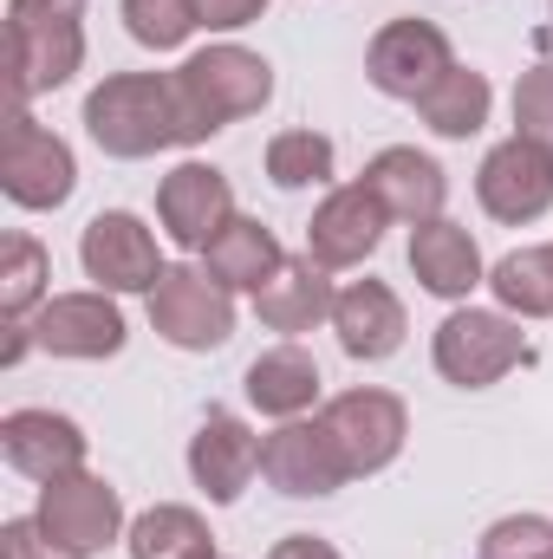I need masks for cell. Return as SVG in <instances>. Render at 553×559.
I'll list each match as a JSON object with an SVG mask.
<instances>
[{"label": "cell", "instance_id": "cell-1", "mask_svg": "<svg viewBox=\"0 0 553 559\" xmlns=\"http://www.w3.org/2000/svg\"><path fill=\"white\" fill-rule=\"evenodd\" d=\"M169 85H176V111H183V143H202L215 131H228L235 118H255L274 98V66L261 52L222 39V46L189 52L169 72Z\"/></svg>", "mask_w": 553, "mask_h": 559}, {"label": "cell", "instance_id": "cell-2", "mask_svg": "<svg viewBox=\"0 0 553 559\" xmlns=\"http://www.w3.org/2000/svg\"><path fill=\"white\" fill-rule=\"evenodd\" d=\"M85 131H92V143L105 156H118V163L176 150L183 143V111H176L169 72H111L85 98Z\"/></svg>", "mask_w": 553, "mask_h": 559}, {"label": "cell", "instance_id": "cell-3", "mask_svg": "<svg viewBox=\"0 0 553 559\" xmlns=\"http://www.w3.org/2000/svg\"><path fill=\"white\" fill-rule=\"evenodd\" d=\"M430 358H436L443 384H456V391H489V384H502L508 371H521V365L534 358V345H528V332H521L515 312L456 306V312L436 325Z\"/></svg>", "mask_w": 553, "mask_h": 559}, {"label": "cell", "instance_id": "cell-4", "mask_svg": "<svg viewBox=\"0 0 553 559\" xmlns=\"http://www.w3.org/2000/svg\"><path fill=\"white\" fill-rule=\"evenodd\" d=\"M143 299H150L156 338L176 352H215L235 338V293L209 267H163V280Z\"/></svg>", "mask_w": 553, "mask_h": 559}, {"label": "cell", "instance_id": "cell-5", "mask_svg": "<svg viewBox=\"0 0 553 559\" xmlns=\"http://www.w3.org/2000/svg\"><path fill=\"white\" fill-rule=\"evenodd\" d=\"M0 189H7V202L13 209H59V202H72V189H79V163H72V143L52 138L26 105H13V118H7V143H0Z\"/></svg>", "mask_w": 553, "mask_h": 559}, {"label": "cell", "instance_id": "cell-6", "mask_svg": "<svg viewBox=\"0 0 553 559\" xmlns=\"http://www.w3.org/2000/svg\"><path fill=\"white\" fill-rule=\"evenodd\" d=\"M39 527L59 540V547H72L79 559L105 554L111 540H125L131 527H125V501H118V488L105 481V475H59V481H46L39 488Z\"/></svg>", "mask_w": 553, "mask_h": 559}, {"label": "cell", "instance_id": "cell-7", "mask_svg": "<svg viewBox=\"0 0 553 559\" xmlns=\"http://www.w3.org/2000/svg\"><path fill=\"white\" fill-rule=\"evenodd\" d=\"M319 423L332 429V442H339L352 481L391 468L398 449H404V436H411V411H404V397L372 391V384H365V391H339V397L319 411Z\"/></svg>", "mask_w": 553, "mask_h": 559}, {"label": "cell", "instance_id": "cell-8", "mask_svg": "<svg viewBox=\"0 0 553 559\" xmlns=\"http://www.w3.org/2000/svg\"><path fill=\"white\" fill-rule=\"evenodd\" d=\"M475 202L508 222V228H528L553 209V150L534 138H508L495 143L475 169Z\"/></svg>", "mask_w": 553, "mask_h": 559}, {"label": "cell", "instance_id": "cell-9", "mask_svg": "<svg viewBox=\"0 0 553 559\" xmlns=\"http://www.w3.org/2000/svg\"><path fill=\"white\" fill-rule=\"evenodd\" d=\"M79 267H85V280H98V293H150L169 261L131 209H105L79 235Z\"/></svg>", "mask_w": 553, "mask_h": 559}, {"label": "cell", "instance_id": "cell-10", "mask_svg": "<svg viewBox=\"0 0 553 559\" xmlns=\"http://www.w3.org/2000/svg\"><path fill=\"white\" fill-rule=\"evenodd\" d=\"M385 228H391V209H385L378 189L358 176V182H339V189L313 209V222H306V254H313L326 274H339V267L372 261L378 241H385Z\"/></svg>", "mask_w": 553, "mask_h": 559}, {"label": "cell", "instance_id": "cell-11", "mask_svg": "<svg viewBox=\"0 0 553 559\" xmlns=\"http://www.w3.org/2000/svg\"><path fill=\"white\" fill-rule=\"evenodd\" d=\"M156 222H163V235H169V248H183V254H202L228 222H235V189H228V176L215 169V163H176L169 176H163V189H156Z\"/></svg>", "mask_w": 553, "mask_h": 559}, {"label": "cell", "instance_id": "cell-12", "mask_svg": "<svg viewBox=\"0 0 553 559\" xmlns=\"http://www.w3.org/2000/svg\"><path fill=\"white\" fill-rule=\"evenodd\" d=\"M33 345L52 352V358H118L131 325L118 312V293H52L33 319Z\"/></svg>", "mask_w": 553, "mask_h": 559}, {"label": "cell", "instance_id": "cell-13", "mask_svg": "<svg viewBox=\"0 0 553 559\" xmlns=\"http://www.w3.org/2000/svg\"><path fill=\"white\" fill-rule=\"evenodd\" d=\"M449 66H456L449 33L430 26V20H391V26H378V39L365 46V79H372L385 98H404V105H416Z\"/></svg>", "mask_w": 553, "mask_h": 559}, {"label": "cell", "instance_id": "cell-14", "mask_svg": "<svg viewBox=\"0 0 553 559\" xmlns=\"http://www.w3.org/2000/svg\"><path fill=\"white\" fill-rule=\"evenodd\" d=\"M261 475L274 481L280 495H293V501H319V495H332V488L352 481L332 429L319 417L313 423L293 417V423H280L274 436H261Z\"/></svg>", "mask_w": 553, "mask_h": 559}, {"label": "cell", "instance_id": "cell-15", "mask_svg": "<svg viewBox=\"0 0 553 559\" xmlns=\"http://www.w3.org/2000/svg\"><path fill=\"white\" fill-rule=\"evenodd\" d=\"M255 468H261V436L235 411H209V417L196 423V436H189V475H196V488L215 508H235L242 488L255 481Z\"/></svg>", "mask_w": 553, "mask_h": 559}, {"label": "cell", "instance_id": "cell-16", "mask_svg": "<svg viewBox=\"0 0 553 559\" xmlns=\"http://www.w3.org/2000/svg\"><path fill=\"white\" fill-rule=\"evenodd\" d=\"M0 455L26 475V481H59L85 468V429L59 411H7L0 417Z\"/></svg>", "mask_w": 553, "mask_h": 559}, {"label": "cell", "instance_id": "cell-17", "mask_svg": "<svg viewBox=\"0 0 553 559\" xmlns=\"http://www.w3.org/2000/svg\"><path fill=\"white\" fill-rule=\"evenodd\" d=\"M332 332H339V345H345V358H358V365H378V358H391L398 345H404V299L385 286V280H352V286H339V299H332Z\"/></svg>", "mask_w": 553, "mask_h": 559}, {"label": "cell", "instance_id": "cell-18", "mask_svg": "<svg viewBox=\"0 0 553 559\" xmlns=\"http://www.w3.org/2000/svg\"><path fill=\"white\" fill-rule=\"evenodd\" d=\"M7 52H13V105H33L39 92L72 85V72L85 66V26L59 20V26H7Z\"/></svg>", "mask_w": 553, "mask_h": 559}, {"label": "cell", "instance_id": "cell-19", "mask_svg": "<svg viewBox=\"0 0 553 559\" xmlns=\"http://www.w3.org/2000/svg\"><path fill=\"white\" fill-rule=\"evenodd\" d=\"M365 182L378 189V202L391 209V222H436L443 215V202H449V176H443V163L436 156H423L411 143H391V150H378L372 163H365Z\"/></svg>", "mask_w": 553, "mask_h": 559}, {"label": "cell", "instance_id": "cell-20", "mask_svg": "<svg viewBox=\"0 0 553 559\" xmlns=\"http://www.w3.org/2000/svg\"><path fill=\"white\" fill-rule=\"evenodd\" d=\"M411 274H416V286L436 293V299H469L475 286H489V267H482L475 235H469L462 222H449V215L411 228Z\"/></svg>", "mask_w": 553, "mask_h": 559}, {"label": "cell", "instance_id": "cell-21", "mask_svg": "<svg viewBox=\"0 0 553 559\" xmlns=\"http://www.w3.org/2000/svg\"><path fill=\"white\" fill-rule=\"evenodd\" d=\"M332 274L313 261V254H286L280 261V274L255 293V312H261V325L268 332H286V338H299V332H313V325H326L332 319Z\"/></svg>", "mask_w": 553, "mask_h": 559}, {"label": "cell", "instance_id": "cell-22", "mask_svg": "<svg viewBox=\"0 0 553 559\" xmlns=\"http://www.w3.org/2000/svg\"><path fill=\"white\" fill-rule=\"evenodd\" d=\"M242 391H248V404L261 411V417H306L313 404H319V358L306 352V345H274V352H261L255 365H248V378H242Z\"/></svg>", "mask_w": 553, "mask_h": 559}, {"label": "cell", "instance_id": "cell-23", "mask_svg": "<svg viewBox=\"0 0 553 559\" xmlns=\"http://www.w3.org/2000/svg\"><path fill=\"white\" fill-rule=\"evenodd\" d=\"M280 261H286V248L274 241V228H261L255 215H235V222L202 248V267L222 280L228 293H261V286L280 274Z\"/></svg>", "mask_w": 553, "mask_h": 559}, {"label": "cell", "instance_id": "cell-24", "mask_svg": "<svg viewBox=\"0 0 553 559\" xmlns=\"http://www.w3.org/2000/svg\"><path fill=\"white\" fill-rule=\"evenodd\" d=\"M489 105H495V92H489V79L482 72H469V66H449L423 98H416V111H423V124L436 131V138H475L482 124H489Z\"/></svg>", "mask_w": 553, "mask_h": 559}, {"label": "cell", "instance_id": "cell-25", "mask_svg": "<svg viewBox=\"0 0 553 559\" xmlns=\"http://www.w3.org/2000/svg\"><path fill=\"white\" fill-rule=\"evenodd\" d=\"M125 547H131V559H209L215 554V534H209V521L196 508L163 501V508H150V514L131 521Z\"/></svg>", "mask_w": 553, "mask_h": 559}, {"label": "cell", "instance_id": "cell-26", "mask_svg": "<svg viewBox=\"0 0 553 559\" xmlns=\"http://www.w3.org/2000/svg\"><path fill=\"white\" fill-rule=\"evenodd\" d=\"M489 293L515 319H553V248H515L489 267Z\"/></svg>", "mask_w": 553, "mask_h": 559}, {"label": "cell", "instance_id": "cell-27", "mask_svg": "<svg viewBox=\"0 0 553 559\" xmlns=\"http://www.w3.org/2000/svg\"><path fill=\"white\" fill-rule=\"evenodd\" d=\"M46 280H52V254L33 235H7V248H0V312L7 319H33L52 299Z\"/></svg>", "mask_w": 553, "mask_h": 559}, {"label": "cell", "instance_id": "cell-28", "mask_svg": "<svg viewBox=\"0 0 553 559\" xmlns=\"http://www.w3.org/2000/svg\"><path fill=\"white\" fill-rule=\"evenodd\" d=\"M332 169H339V150L326 131H280L268 143V182L274 189H319V182H332Z\"/></svg>", "mask_w": 553, "mask_h": 559}, {"label": "cell", "instance_id": "cell-29", "mask_svg": "<svg viewBox=\"0 0 553 559\" xmlns=\"http://www.w3.org/2000/svg\"><path fill=\"white\" fill-rule=\"evenodd\" d=\"M196 26H202L196 0H125V33L150 52H176Z\"/></svg>", "mask_w": 553, "mask_h": 559}, {"label": "cell", "instance_id": "cell-30", "mask_svg": "<svg viewBox=\"0 0 553 559\" xmlns=\"http://www.w3.org/2000/svg\"><path fill=\"white\" fill-rule=\"evenodd\" d=\"M482 559H553V521L548 514H502L482 534Z\"/></svg>", "mask_w": 553, "mask_h": 559}, {"label": "cell", "instance_id": "cell-31", "mask_svg": "<svg viewBox=\"0 0 553 559\" xmlns=\"http://www.w3.org/2000/svg\"><path fill=\"white\" fill-rule=\"evenodd\" d=\"M515 138H534L553 150V59L521 72V85H515Z\"/></svg>", "mask_w": 553, "mask_h": 559}, {"label": "cell", "instance_id": "cell-32", "mask_svg": "<svg viewBox=\"0 0 553 559\" xmlns=\"http://www.w3.org/2000/svg\"><path fill=\"white\" fill-rule=\"evenodd\" d=\"M0 540H7V559H79L72 547H59V540L39 527V514H26V521H7V527H0Z\"/></svg>", "mask_w": 553, "mask_h": 559}, {"label": "cell", "instance_id": "cell-33", "mask_svg": "<svg viewBox=\"0 0 553 559\" xmlns=\"http://www.w3.org/2000/svg\"><path fill=\"white\" fill-rule=\"evenodd\" d=\"M85 20V0H7V26H59Z\"/></svg>", "mask_w": 553, "mask_h": 559}, {"label": "cell", "instance_id": "cell-34", "mask_svg": "<svg viewBox=\"0 0 553 559\" xmlns=\"http://www.w3.org/2000/svg\"><path fill=\"white\" fill-rule=\"evenodd\" d=\"M196 13L209 33H235V26H255L268 13V0H196Z\"/></svg>", "mask_w": 553, "mask_h": 559}, {"label": "cell", "instance_id": "cell-35", "mask_svg": "<svg viewBox=\"0 0 553 559\" xmlns=\"http://www.w3.org/2000/svg\"><path fill=\"white\" fill-rule=\"evenodd\" d=\"M268 559H339V547H332V540H319V534H286Z\"/></svg>", "mask_w": 553, "mask_h": 559}, {"label": "cell", "instance_id": "cell-36", "mask_svg": "<svg viewBox=\"0 0 553 559\" xmlns=\"http://www.w3.org/2000/svg\"><path fill=\"white\" fill-rule=\"evenodd\" d=\"M209 559H228V554H209Z\"/></svg>", "mask_w": 553, "mask_h": 559}, {"label": "cell", "instance_id": "cell-37", "mask_svg": "<svg viewBox=\"0 0 553 559\" xmlns=\"http://www.w3.org/2000/svg\"><path fill=\"white\" fill-rule=\"evenodd\" d=\"M548 248H553V241H548Z\"/></svg>", "mask_w": 553, "mask_h": 559}]
</instances>
